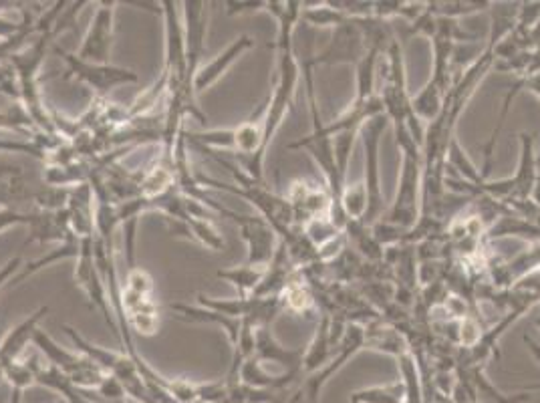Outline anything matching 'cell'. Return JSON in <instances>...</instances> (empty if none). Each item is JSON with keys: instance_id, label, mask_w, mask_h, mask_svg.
Instances as JSON below:
<instances>
[{"instance_id": "obj_28", "label": "cell", "mask_w": 540, "mask_h": 403, "mask_svg": "<svg viewBox=\"0 0 540 403\" xmlns=\"http://www.w3.org/2000/svg\"><path fill=\"white\" fill-rule=\"evenodd\" d=\"M37 218V210L33 212H23L19 208H0V232L11 228V226H17V224H25V226H31Z\"/></svg>"}, {"instance_id": "obj_25", "label": "cell", "mask_w": 540, "mask_h": 403, "mask_svg": "<svg viewBox=\"0 0 540 403\" xmlns=\"http://www.w3.org/2000/svg\"><path fill=\"white\" fill-rule=\"evenodd\" d=\"M341 208L349 222H363L367 214V190L361 180L355 184H345L341 194Z\"/></svg>"}, {"instance_id": "obj_20", "label": "cell", "mask_w": 540, "mask_h": 403, "mask_svg": "<svg viewBox=\"0 0 540 403\" xmlns=\"http://www.w3.org/2000/svg\"><path fill=\"white\" fill-rule=\"evenodd\" d=\"M446 97H448L446 91H442L436 83L428 81L420 89V93L416 97H412V109H414L416 117L422 123H432V121H436L442 115Z\"/></svg>"}, {"instance_id": "obj_3", "label": "cell", "mask_w": 540, "mask_h": 403, "mask_svg": "<svg viewBox=\"0 0 540 403\" xmlns=\"http://www.w3.org/2000/svg\"><path fill=\"white\" fill-rule=\"evenodd\" d=\"M389 127V119L385 113L371 117L359 131V138L363 144V178L361 182L365 184L367 190V214L363 218V224L373 226L387 210L385 204V194L381 186V168H379V150H381V140L383 133Z\"/></svg>"}, {"instance_id": "obj_1", "label": "cell", "mask_w": 540, "mask_h": 403, "mask_svg": "<svg viewBox=\"0 0 540 403\" xmlns=\"http://www.w3.org/2000/svg\"><path fill=\"white\" fill-rule=\"evenodd\" d=\"M395 127V142L401 152V166L397 176V192L391 206L379 218L381 222L412 230L422 216V180H424V150L414 140L410 127L401 123Z\"/></svg>"}, {"instance_id": "obj_6", "label": "cell", "mask_w": 540, "mask_h": 403, "mask_svg": "<svg viewBox=\"0 0 540 403\" xmlns=\"http://www.w3.org/2000/svg\"><path fill=\"white\" fill-rule=\"evenodd\" d=\"M53 53L59 55L69 67V73L65 75V79L75 77L77 81L89 85L97 97H107V93H111L119 85H129V83L140 81L138 73L125 67H117L111 63L109 65L85 63L75 53H67L61 47H53Z\"/></svg>"}, {"instance_id": "obj_17", "label": "cell", "mask_w": 540, "mask_h": 403, "mask_svg": "<svg viewBox=\"0 0 540 403\" xmlns=\"http://www.w3.org/2000/svg\"><path fill=\"white\" fill-rule=\"evenodd\" d=\"M365 331V347L387 353L393 357H399L401 353L410 351V343L405 339V335L397 327H389L385 323H379L377 319L367 321L363 325Z\"/></svg>"}, {"instance_id": "obj_29", "label": "cell", "mask_w": 540, "mask_h": 403, "mask_svg": "<svg viewBox=\"0 0 540 403\" xmlns=\"http://www.w3.org/2000/svg\"><path fill=\"white\" fill-rule=\"evenodd\" d=\"M0 129H13L15 133H21V136H27L33 131V121L27 115H13V113H0Z\"/></svg>"}, {"instance_id": "obj_11", "label": "cell", "mask_w": 540, "mask_h": 403, "mask_svg": "<svg viewBox=\"0 0 540 403\" xmlns=\"http://www.w3.org/2000/svg\"><path fill=\"white\" fill-rule=\"evenodd\" d=\"M293 210L295 226L303 228L307 222L319 216H329L331 210V196L327 188H321L309 180H297L289 186L285 196Z\"/></svg>"}, {"instance_id": "obj_14", "label": "cell", "mask_w": 540, "mask_h": 403, "mask_svg": "<svg viewBox=\"0 0 540 403\" xmlns=\"http://www.w3.org/2000/svg\"><path fill=\"white\" fill-rule=\"evenodd\" d=\"M49 313V307L43 305L39 307L35 313H31L25 321H21L15 329H11L7 333V337L0 343V369L19 361L21 353L25 351V347L29 345V341H33L39 323L43 321V317Z\"/></svg>"}, {"instance_id": "obj_23", "label": "cell", "mask_w": 540, "mask_h": 403, "mask_svg": "<svg viewBox=\"0 0 540 403\" xmlns=\"http://www.w3.org/2000/svg\"><path fill=\"white\" fill-rule=\"evenodd\" d=\"M492 3H470V0H458V3H426V11L440 19H454L460 21L462 17L488 13Z\"/></svg>"}, {"instance_id": "obj_32", "label": "cell", "mask_w": 540, "mask_h": 403, "mask_svg": "<svg viewBox=\"0 0 540 403\" xmlns=\"http://www.w3.org/2000/svg\"><path fill=\"white\" fill-rule=\"evenodd\" d=\"M522 341H524V345L528 347V351L532 353V357L536 359V363L540 365V345H538V343H536L532 337H528V335H524V337H522Z\"/></svg>"}, {"instance_id": "obj_34", "label": "cell", "mask_w": 540, "mask_h": 403, "mask_svg": "<svg viewBox=\"0 0 540 403\" xmlns=\"http://www.w3.org/2000/svg\"><path fill=\"white\" fill-rule=\"evenodd\" d=\"M534 325H536V329L540 331V319H536V321H534Z\"/></svg>"}, {"instance_id": "obj_8", "label": "cell", "mask_w": 540, "mask_h": 403, "mask_svg": "<svg viewBox=\"0 0 540 403\" xmlns=\"http://www.w3.org/2000/svg\"><path fill=\"white\" fill-rule=\"evenodd\" d=\"M117 5L119 3H115V0H103V3H97V11L85 33L81 49L77 51V57L81 61L93 63V65H109Z\"/></svg>"}, {"instance_id": "obj_9", "label": "cell", "mask_w": 540, "mask_h": 403, "mask_svg": "<svg viewBox=\"0 0 540 403\" xmlns=\"http://www.w3.org/2000/svg\"><path fill=\"white\" fill-rule=\"evenodd\" d=\"M162 17L166 23V63L162 73L170 77V85L182 87L186 79V33L180 15V3L160 0Z\"/></svg>"}, {"instance_id": "obj_35", "label": "cell", "mask_w": 540, "mask_h": 403, "mask_svg": "<svg viewBox=\"0 0 540 403\" xmlns=\"http://www.w3.org/2000/svg\"><path fill=\"white\" fill-rule=\"evenodd\" d=\"M51 403H65V399H63V401H61V399H59V401H51Z\"/></svg>"}, {"instance_id": "obj_26", "label": "cell", "mask_w": 540, "mask_h": 403, "mask_svg": "<svg viewBox=\"0 0 540 403\" xmlns=\"http://www.w3.org/2000/svg\"><path fill=\"white\" fill-rule=\"evenodd\" d=\"M39 369H41V365L37 363V359H33V363L15 361V363L0 369V373H3L5 379H9L13 389H23L25 391L31 385H37V371Z\"/></svg>"}, {"instance_id": "obj_7", "label": "cell", "mask_w": 540, "mask_h": 403, "mask_svg": "<svg viewBox=\"0 0 540 403\" xmlns=\"http://www.w3.org/2000/svg\"><path fill=\"white\" fill-rule=\"evenodd\" d=\"M224 218H230L240 228V236L248 250L246 264L266 268L270 262H273L281 246V238L275 232V228L270 226L260 214L248 216V214H238L234 210H228Z\"/></svg>"}, {"instance_id": "obj_18", "label": "cell", "mask_w": 540, "mask_h": 403, "mask_svg": "<svg viewBox=\"0 0 540 403\" xmlns=\"http://www.w3.org/2000/svg\"><path fill=\"white\" fill-rule=\"evenodd\" d=\"M514 180V200H530L536 180V152H534V138L528 133H520V158Z\"/></svg>"}, {"instance_id": "obj_16", "label": "cell", "mask_w": 540, "mask_h": 403, "mask_svg": "<svg viewBox=\"0 0 540 403\" xmlns=\"http://www.w3.org/2000/svg\"><path fill=\"white\" fill-rule=\"evenodd\" d=\"M254 357L260 363H279L285 365L287 371L301 369L303 361V351H291L283 347L270 327H260L256 329V347H254Z\"/></svg>"}, {"instance_id": "obj_24", "label": "cell", "mask_w": 540, "mask_h": 403, "mask_svg": "<svg viewBox=\"0 0 540 403\" xmlns=\"http://www.w3.org/2000/svg\"><path fill=\"white\" fill-rule=\"evenodd\" d=\"M359 131L361 129L351 127V129H343V131L335 133V136H331L333 150H335V164H337V170H339V176L343 182H347V172H349V164L353 158L355 142L359 138Z\"/></svg>"}, {"instance_id": "obj_27", "label": "cell", "mask_w": 540, "mask_h": 403, "mask_svg": "<svg viewBox=\"0 0 540 403\" xmlns=\"http://www.w3.org/2000/svg\"><path fill=\"white\" fill-rule=\"evenodd\" d=\"M121 289L123 291H129L133 295L152 297V293H154V281H152L150 273L144 271L142 266H133V268H127L125 287H121Z\"/></svg>"}, {"instance_id": "obj_2", "label": "cell", "mask_w": 540, "mask_h": 403, "mask_svg": "<svg viewBox=\"0 0 540 403\" xmlns=\"http://www.w3.org/2000/svg\"><path fill=\"white\" fill-rule=\"evenodd\" d=\"M182 21H184V33H186V79L182 87H176L184 93L188 115L196 117L198 121H206V115L196 105L194 95V77L198 69L202 67V57L206 49V33H208V15H210V3L204 0H186L182 3ZM174 87V85H170Z\"/></svg>"}, {"instance_id": "obj_5", "label": "cell", "mask_w": 540, "mask_h": 403, "mask_svg": "<svg viewBox=\"0 0 540 403\" xmlns=\"http://www.w3.org/2000/svg\"><path fill=\"white\" fill-rule=\"evenodd\" d=\"M377 49L371 45L361 19H349L341 27H337L331 35L329 45L309 59L313 67L317 65H353L357 67L361 59L371 51Z\"/></svg>"}, {"instance_id": "obj_31", "label": "cell", "mask_w": 540, "mask_h": 403, "mask_svg": "<svg viewBox=\"0 0 540 403\" xmlns=\"http://www.w3.org/2000/svg\"><path fill=\"white\" fill-rule=\"evenodd\" d=\"M21 268H23V258L21 256L11 258L3 268H0V291H3L5 287H9V283L13 281V277L21 271Z\"/></svg>"}, {"instance_id": "obj_21", "label": "cell", "mask_w": 540, "mask_h": 403, "mask_svg": "<svg viewBox=\"0 0 540 403\" xmlns=\"http://www.w3.org/2000/svg\"><path fill=\"white\" fill-rule=\"evenodd\" d=\"M301 21L317 27V29H331L335 31L337 27H341L345 21H349L341 11H337L331 3H303V13H301Z\"/></svg>"}, {"instance_id": "obj_19", "label": "cell", "mask_w": 540, "mask_h": 403, "mask_svg": "<svg viewBox=\"0 0 540 403\" xmlns=\"http://www.w3.org/2000/svg\"><path fill=\"white\" fill-rule=\"evenodd\" d=\"M264 273H266V268L262 266L242 264V266H232V268H224V271H218L216 279L230 283L238 291L240 299H248L258 289L260 281L264 279Z\"/></svg>"}, {"instance_id": "obj_4", "label": "cell", "mask_w": 540, "mask_h": 403, "mask_svg": "<svg viewBox=\"0 0 540 403\" xmlns=\"http://www.w3.org/2000/svg\"><path fill=\"white\" fill-rule=\"evenodd\" d=\"M33 343L39 347V351L47 357L49 365L57 367L61 373H65L71 383L83 391L89 389H97L99 383L107 377V373L93 363L89 357H85L83 353H73L63 349L49 333H45L43 329H37Z\"/></svg>"}, {"instance_id": "obj_13", "label": "cell", "mask_w": 540, "mask_h": 403, "mask_svg": "<svg viewBox=\"0 0 540 403\" xmlns=\"http://www.w3.org/2000/svg\"><path fill=\"white\" fill-rule=\"evenodd\" d=\"M337 345H339V341L333 335L331 315L323 313V317L317 323V329H315V335H313L309 347L303 351L301 377L305 379V377L321 371L323 367H327L331 363V359L335 357Z\"/></svg>"}, {"instance_id": "obj_12", "label": "cell", "mask_w": 540, "mask_h": 403, "mask_svg": "<svg viewBox=\"0 0 540 403\" xmlns=\"http://www.w3.org/2000/svg\"><path fill=\"white\" fill-rule=\"evenodd\" d=\"M254 47V39L248 35L238 37L236 41H232L220 55H216L210 63L202 65L194 77V95L198 97L200 93H204L206 89H210L214 83H218L228 69L248 51Z\"/></svg>"}, {"instance_id": "obj_15", "label": "cell", "mask_w": 540, "mask_h": 403, "mask_svg": "<svg viewBox=\"0 0 540 403\" xmlns=\"http://www.w3.org/2000/svg\"><path fill=\"white\" fill-rule=\"evenodd\" d=\"M164 220H166L172 236H178L184 240H196L210 250H224V246H226L222 234L216 230L212 220L194 218V216H188L184 220L164 216Z\"/></svg>"}, {"instance_id": "obj_22", "label": "cell", "mask_w": 540, "mask_h": 403, "mask_svg": "<svg viewBox=\"0 0 540 403\" xmlns=\"http://www.w3.org/2000/svg\"><path fill=\"white\" fill-rule=\"evenodd\" d=\"M351 403H405V389L401 381L363 387L351 393Z\"/></svg>"}, {"instance_id": "obj_10", "label": "cell", "mask_w": 540, "mask_h": 403, "mask_svg": "<svg viewBox=\"0 0 540 403\" xmlns=\"http://www.w3.org/2000/svg\"><path fill=\"white\" fill-rule=\"evenodd\" d=\"M45 180L33 176L23 164L0 160V208H17L35 202Z\"/></svg>"}, {"instance_id": "obj_30", "label": "cell", "mask_w": 540, "mask_h": 403, "mask_svg": "<svg viewBox=\"0 0 540 403\" xmlns=\"http://www.w3.org/2000/svg\"><path fill=\"white\" fill-rule=\"evenodd\" d=\"M226 15H242V13H254V11H266V0H248V3H236V0H228L224 3Z\"/></svg>"}, {"instance_id": "obj_33", "label": "cell", "mask_w": 540, "mask_h": 403, "mask_svg": "<svg viewBox=\"0 0 540 403\" xmlns=\"http://www.w3.org/2000/svg\"><path fill=\"white\" fill-rule=\"evenodd\" d=\"M9 403H23V389H13Z\"/></svg>"}]
</instances>
